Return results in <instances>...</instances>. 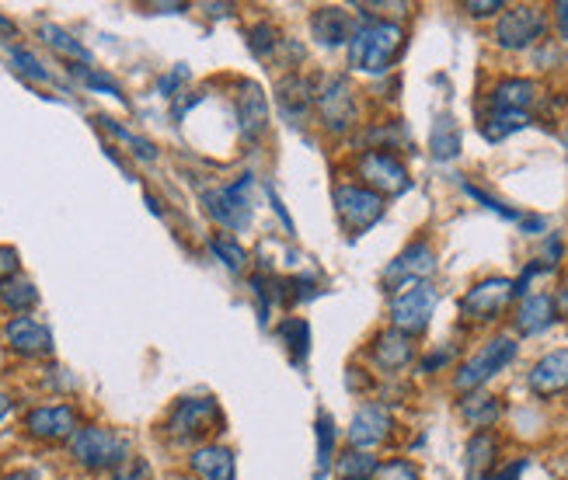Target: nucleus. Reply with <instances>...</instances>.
<instances>
[{"mask_svg": "<svg viewBox=\"0 0 568 480\" xmlns=\"http://www.w3.org/2000/svg\"><path fill=\"white\" fill-rule=\"evenodd\" d=\"M404 46V28L398 22H380V17H363L349 39V66L363 74H384L398 60Z\"/></svg>", "mask_w": 568, "mask_h": 480, "instance_id": "nucleus-1", "label": "nucleus"}, {"mask_svg": "<svg viewBox=\"0 0 568 480\" xmlns=\"http://www.w3.org/2000/svg\"><path fill=\"white\" fill-rule=\"evenodd\" d=\"M70 453L84 470H116L130 459V442L101 424H84L70 439Z\"/></svg>", "mask_w": 568, "mask_h": 480, "instance_id": "nucleus-2", "label": "nucleus"}, {"mask_svg": "<svg viewBox=\"0 0 568 480\" xmlns=\"http://www.w3.org/2000/svg\"><path fill=\"white\" fill-rule=\"evenodd\" d=\"M436 304H439V293L433 282H404V286H398L395 296H390V328L408 337L422 334L430 328Z\"/></svg>", "mask_w": 568, "mask_h": 480, "instance_id": "nucleus-3", "label": "nucleus"}, {"mask_svg": "<svg viewBox=\"0 0 568 480\" xmlns=\"http://www.w3.org/2000/svg\"><path fill=\"white\" fill-rule=\"evenodd\" d=\"M512 359H517V342H512L509 334L492 337L488 345H482V352H478L474 359H468L457 369L454 386L460 390V394H474V390H482L492 377H499Z\"/></svg>", "mask_w": 568, "mask_h": 480, "instance_id": "nucleus-4", "label": "nucleus"}, {"mask_svg": "<svg viewBox=\"0 0 568 480\" xmlns=\"http://www.w3.org/2000/svg\"><path fill=\"white\" fill-rule=\"evenodd\" d=\"M247 185H252V177L244 174L238 185L203 192V206L209 212V220L227 226V230H234V234L252 226V199H247Z\"/></svg>", "mask_w": 568, "mask_h": 480, "instance_id": "nucleus-5", "label": "nucleus"}, {"mask_svg": "<svg viewBox=\"0 0 568 480\" xmlns=\"http://www.w3.org/2000/svg\"><path fill=\"white\" fill-rule=\"evenodd\" d=\"M547 28V14L537 4H517V8H506L499 25H495V42L509 52H520L530 49Z\"/></svg>", "mask_w": 568, "mask_h": 480, "instance_id": "nucleus-6", "label": "nucleus"}, {"mask_svg": "<svg viewBox=\"0 0 568 480\" xmlns=\"http://www.w3.org/2000/svg\"><path fill=\"white\" fill-rule=\"evenodd\" d=\"M335 209H339L349 234H363L384 217V195L363 185H339L335 188Z\"/></svg>", "mask_w": 568, "mask_h": 480, "instance_id": "nucleus-7", "label": "nucleus"}, {"mask_svg": "<svg viewBox=\"0 0 568 480\" xmlns=\"http://www.w3.org/2000/svg\"><path fill=\"white\" fill-rule=\"evenodd\" d=\"M512 296H517V282L495 275V279L478 282V286H471L464 293V299H460V313L468 320H495L509 307Z\"/></svg>", "mask_w": 568, "mask_h": 480, "instance_id": "nucleus-8", "label": "nucleus"}, {"mask_svg": "<svg viewBox=\"0 0 568 480\" xmlns=\"http://www.w3.org/2000/svg\"><path fill=\"white\" fill-rule=\"evenodd\" d=\"M360 174L366 177V188L377 195H401L408 185H412L408 168L387 150H366L360 157Z\"/></svg>", "mask_w": 568, "mask_h": 480, "instance_id": "nucleus-9", "label": "nucleus"}, {"mask_svg": "<svg viewBox=\"0 0 568 480\" xmlns=\"http://www.w3.org/2000/svg\"><path fill=\"white\" fill-rule=\"evenodd\" d=\"M217 418H220L217 401H209V397H185V401L174 404V411L168 418V432L179 439V442H192V439L206 435Z\"/></svg>", "mask_w": 568, "mask_h": 480, "instance_id": "nucleus-10", "label": "nucleus"}, {"mask_svg": "<svg viewBox=\"0 0 568 480\" xmlns=\"http://www.w3.org/2000/svg\"><path fill=\"white\" fill-rule=\"evenodd\" d=\"M317 109H322L331 133H346L356 115V91H352L349 77H328L317 91Z\"/></svg>", "mask_w": 568, "mask_h": 480, "instance_id": "nucleus-11", "label": "nucleus"}, {"mask_svg": "<svg viewBox=\"0 0 568 480\" xmlns=\"http://www.w3.org/2000/svg\"><path fill=\"white\" fill-rule=\"evenodd\" d=\"M436 264L439 261H436L433 244L415 241V244H408L404 251L387 264L384 282H398V286H404V282H430V275L436 272Z\"/></svg>", "mask_w": 568, "mask_h": 480, "instance_id": "nucleus-12", "label": "nucleus"}, {"mask_svg": "<svg viewBox=\"0 0 568 480\" xmlns=\"http://www.w3.org/2000/svg\"><path fill=\"white\" fill-rule=\"evenodd\" d=\"M25 429L32 439L57 442V439H74L77 432V415L70 404H52V407H35L25 418Z\"/></svg>", "mask_w": 568, "mask_h": 480, "instance_id": "nucleus-13", "label": "nucleus"}, {"mask_svg": "<svg viewBox=\"0 0 568 480\" xmlns=\"http://www.w3.org/2000/svg\"><path fill=\"white\" fill-rule=\"evenodd\" d=\"M4 342L11 352L28 355V359H39V355H52V334L46 324L32 317H11L4 324Z\"/></svg>", "mask_w": 568, "mask_h": 480, "instance_id": "nucleus-14", "label": "nucleus"}, {"mask_svg": "<svg viewBox=\"0 0 568 480\" xmlns=\"http://www.w3.org/2000/svg\"><path fill=\"white\" fill-rule=\"evenodd\" d=\"M390 429H395V418H390L387 407L366 404V407H360L356 418H352V424H349V446H356V450L380 446V442L390 435Z\"/></svg>", "mask_w": 568, "mask_h": 480, "instance_id": "nucleus-15", "label": "nucleus"}, {"mask_svg": "<svg viewBox=\"0 0 568 480\" xmlns=\"http://www.w3.org/2000/svg\"><path fill=\"white\" fill-rule=\"evenodd\" d=\"M527 383H530V390H534L537 397L565 394V390H568V348L547 352L544 359H537L534 369H530Z\"/></svg>", "mask_w": 568, "mask_h": 480, "instance_id": "nucleus-16", "label": "nucleus"}, {"mask_svg": "<svg viewBox=\"0 0 568 480\" xmlns=\"http://www.w3.org/2000/svg\"><path fill=\"white\" fill-rule=\"evenodd\" d=\"M352 32H356V17H352L346 8H317L311 14V35L317 42H322L325 49H335V46H342L352 39Z\"/></svg>", "mask_w": 568, "mask_h": 480, "instance_id": "nucleus-17", "label": "nucleus"}, {"mask_svg": "<svg viewBox=\"0 0 568 480\" xmlns=\"http://www.w3.org/2000/svg\"><path fill=\"white\" fill-rule=\"evenodd\" d=\"M238 126L247 144H258L269 133V101L258 84H244V95L238 98Z\"/></svg>", "mask_w": 568, "mask_h": 480, "instance_id": "nucleus-18", "label": "nucleus"}, {"mask_svg": "<svg viewBox=\"0 0 568 480\" xmlns=\"http://www.w3.org/2000/svg\"><path fill=\"white\" fill-rule=\"evenodd\" d=\"M276 101H279V112L297 126V122H304L317 104V91H314V84L304 81V77H287L276 87Z\"/></svg>", "mask_w": 568, "mask_h": 480, "instance_id": "nucleus-19", "label": "nucleus"}, {"mask_svg": "<svg viewBox=\"0 0 568 480\" xmlns=\"http://www.w3.org/2000/svg\"><path fill=\"white\" fill-rule=\"evenodd\" d=\"M558 320V304H555V296H547V293H537V296H527L517 317H512V324H517L520 334H541L547 331Z\"/></svg>", "mask_w": 568, "mask_h": 480, "instance_id": "nucleus-20", "label": "nucleus"}, {"mask_svg": "<svg viewBox=\"0 0 568 480\" xmlns=\"http://www.w3.org/2000/svg\"><path fill=\"white\" fill-rule=\"evenodd\" d=\"M189 467L200 480H234L238 477V464L234 453L223 446H203L189 456Z\"/></svg>", "mask_w": 568, "mask_h": 480, "instance_id": "nucleus-21", "label": "nucleus"}, {"mask_svg": "<svg viewBox=\"0 0 568 480\" xmlns=\"http://www.w3.org/2000/svg\"><path fill=\"white\" fill-rule=\"evenodd\" d=\"M537 101V84L527 77H506L492 91V112H527Z\"/></svg>", "mask_w": 568, "mask_h": 480, "instance_id": "nucleus-22", "label": "nucleus"}, {"mask_svg": "<svg viewBox=\"0 0 568 480\" xmlns=\"http://www.w3.org/2000/svg\"><path fill=\"white\" fill-rule=\"evenodd\" d=\"M412 337L395 331V328H387L374 337V359L380 362V369H404L408 362H412Z\"/></svg>", "mask_w": 568, "mask_h": 480, "instance_id": "nucleus-23", "label": "nucleus"}, {"mask_svg": "<svg viewBox=\"0 0 568 480\" xmlns=\"http://www.w3.org/2000/svg\"><path fill=\"white\" fill-rule=\"evenodd\" d=\"M499 401H495L492 394H485V390H474V394H464V401H460V415H464L468 424H474V429H492L495 421H499Z\"/></svg>", "mask_w": 568, "mask_h": 480, "instance_id": "nucleus-24", "label": "nucleus"}, {"mask_svg": "<svg viewBox=\"0 0 568 480\" xmlns=\"http://www.w3.org/2000/svg\"><path fill=\"white\" fill-rule=\"evenodd\" d=\"M0 304H4L8 310H14V313H25V310H32L35 304H39V290H35L32 282L22 279V275L4 279L0 282Z\"/></svg>", "mask_w": 568, "mask_h": 480, "instance_id": "nucleus-25", "label": "nucleus"}, {"mask_svg": "<svg viewBox=\"0 0 568 480\" xmlns=\"http://www.w3.org/2000/svg\"><path fill=\"white\" fill-rule=\"evenodd\" d=\"M430 150L436 160H454L460 153V130L450 115H439L433 122V136H430Z\"/></svg>", "mask_w": 568, "mask_h": 480, "instance_id": "nucleus-26", "label": "nucleus"}, {"mask_svg": "<svg viewBox=\"0 0 568 480\" xmlns=\"http://www.w3.org/2000/svg\"><path fill=\"white\" fill-rule=\"evenodd\" d=\"M495 453H499V442H495L488 432H478L471 442H468V473L471 477H482L492 464H495Z\"/></svg>", "mask_w": 568, "mask_h": 480, "instance_id": "nucleus-27", "label": "nucleus"}, {"mask_svg": "<svg viewBox=\"0 0 568 480\" xmlns=\"http://www.w3.org/2000/svg\"><path fill=\"white\" fill-rule=\"evenodd\" d=\"M377 467H380L377 456H370L366 450H349L346 456H339V464H335L342 480H374Z\"/></svg>", "mask_w": 568, "mask_h": 480, "instance_id": "nucleus-28", "label": "nucleus"}, {"mask_svg": "<svg viewBox=\"0 0 568 480\" xmlns=\"http://www.w3.org/2000/svg\"><path fill=\"white\" fill-rule=\"evenodd\" d=\"M39 35L46 39V46H52L57 52H63V57H70V60H77V63H92V52H87L74 35L70 32H63L60 25H43L39 28Z\"/></svg>", "mask_w": 568, "mask_h": 480, "instance_id": "nucleus-29", "label": "nucleus"}, {"mask_svg": "<svg viewBox=\"0 0 568 480\" xmlns=\"http://www.w3.org/2000/svg\"><path fill=\"white\" fill-rule=\"evenodd\" d=\"M523 126H530V115L527 112H492L485 119L482 133H485V139H492V144H499V139L512 136V133L523 130Z\"/></svg>", "mask_w": 568, "mask_h": 480, "instance_id": "nucleus-30", "label": "nucleus"}, {"mask_svg": "<svg viewBox=\"0 0 568 480\" xmlns=\"http://www.w3.org/2000/svg\"><path fill=\"white\" fill-rule=\"evenodd\" d=\"M209 251L217 255L230 272H241L244 269V261H247V255H244V247L234 241V237H223V234H217V237H209Z\"/></svg>", "mask_w": 568, "mask_h": 480, "instance_id": "nucleus-31", "label": "nucleus"}, {"mask_svg": "<svg viewBox=\"0 0 568 480\" xmlns=\"http://www.w3.org/2000/svg\"><path fill=\"white\" fill-rule=\"evenodd\" d=\"M98 126H101V130H109V133H112L116 139H122V144H126V147H133V153H136L140 160H157V147H154V144H147V139L133 136L130 130H122L119 122H112V119L98 115Z\"/></svg>", "mask_w": 568, "mask_h": 480, "instance_id": "nucleus-32", "label": "nucleus"}, {"mask_svg": "<svg viewBox=\"0 0 568 480\" xmlns=\"http://www.w3.org/2000/svg\"><path fill=\"white\" fill-rule=\"evenodd\" d=\"M8 52H11V63L22 70L25 77H32V81H43V84H49L52 77H49V70L39 63V57H35L32 49H25V46H8Z\"/></svg>", "mask_w": 568, "mask_h": 480, "instance_id": "nucleus-33", "label": "nucleus"}, {"mask_svg": "<svg viewBox=\"0 0 568 480\" xmlns=\"http://www.w3.org/2000/svg\"><path fill=\"white\" fill-rule=\"evenodd\" d=\"M335 456V429H331V418L322 415L317 418V470H328Z\"/></svg>", "mask_w": 568, "mask_h": 480, "instance_id": "nucleus-34", "label": "nucleus"}, {"mask_svg": "<svg viewBox=\"0 0 568 480\" xmlns=\"http://www.w3.org/2000/svg\"><path fill=\"white\" fill-rule=\"evenodd\" d=\"M77 77H81L87 87H95V91H105V95H112V98H119V101H126V98H122V87H119L109 74H98V70L77 66Z\"/></svg>", "mask_w": 568, "mask_h": 480, "instance_id": "nucleus-35", "label": "nucleus"}, {"mask_svg": "<svg viewBox=\"0 0 568 480\" xmlns=\"http://www.w3.org/2000/svg\"><path fill=\"white\" fill-rule=\"evenodd\" d=\"M247 35H252V39H247V46H252V52H255V57H273V49H276V28L273 25H255L252 32H247Z\"/></svg>", "mask_w": 568, "mask_h": 480, "instance_id": "nucleus-36", "label": "nucleus"}, {"mask_svg": "<svg viewBox=\"0 0 568 480\" xmlns=\"http://www.w3.org/2000/svg\"><path fill=\"white\" fill-rule=\"evenodd\" d=\"M374 480H422L419 470L408 464V459H390V464H380Z\"/></svg>", "mask_w": 568, "mask_h": 480, "instance_id": "nucleus-37", "label": "nucleus"}, {"mask_svg": "<svg viewBox=\"0 0 568 480\" xmlns=\"http://www.w3.org/2000/svg\"><path fill=\"white\" fill-rule=\"evenodd\" d=\"M464 192L471 195V199H478V202H482L485 209H492V212H499V217H503V220H517V223L523 220V217H520V212H517V209H509V206H503L499 199H492V195H485L482 188H474V185H464Z\"/></svg>", "mask_w": 568, "mask_h": 480, "instance_id": "nucleus-38", "label": "nucleus"}, {"mask_svg": "<svg viewBox=\"0 0 568 480\" xmlns=\"http://www.w3.org/2000/svg\"><path fill=\"white\" fill-rule=\"evenodd\" d=\"M109 480H154V473H150V467L144 464V459L130 456L126 464L112 470V477H109Z\"/></svg>", "mask_w": 568, "mask_h": 480, "instance_id": "nucleus-39", "label": "nucleus"}, {"mask_svg": "<svg viewBox=\"0 0 568 480\" xmlns=\"http://www.w3.org/2000/svg\"><path fill=\"white\" fill-rule=\"evenodd\" d=\"M464 11L471 17H492L495 11H506V4H503V0H468Z\"/></svg>", "mask_w": 568, "mask_h": 480, "instance_id": "nucleus-40", "label": "nucleus"}, {"mask_svg": "<svg viewBox=\"0 0 568 480\" xmlns=\"http://www.w3.org/2000/svg\"><path fill=\"white\" fill-rule=\"evenodd\" d=\"M17 275V251L14 247H0V282Z\"/></svg>", "mask_w": 568, "mask_h": 480, "instance_id": "nucleus-41", "label": "nucleus"}, {"mask_svg": "<svg viewBox=\"0 0 568 480\" xmlns=\"http://www.w3.org/2000/svg\"><path fill=\"white\" fill-rule=\"evenodd\" d=\"M189 81V70L185 66H179V70H171V74L168 77H161V84H157V87H161V95H174V87H179V84H185Z\"/></svg>", "mask_w": 568, "mask_h": 480, "instance_id": "nucleus-42", "label": "nucleus"}, {"mask_svg": "<svg viewBox=\"0 0 568 480\" xmlns=\"http://www.w3.org/2000/svg\"><path fill=\"white\" fill-rule=\"evenodd\" d=\"M523 470H527V459H517V464H509V467H503V470L488 473V480H520Z\"/></svg>", "mask_w": 568, "mask_h": 480, "instance_id": "nucleus-43", "label": "nucleus"}, {"mask_svg": "<svg viewBox=\"0 0 568 480\" xmlns=\"http://www.w3.org/2000/svg\"><path fill=\"white\" fill-rule=\"evenodd\" d=\"M555 22H558V35L568 42V0H558L555 4Z\"/></svg>", "mask_w": 568, "mask_h": 480, "instance_id": "nucleus-44", "label": "nucleus"}, {"mask_svg": "<svg viewBox=\"0 0 568 480\" xmlns=\"http://www.w3.org/2000/svg\"><path fill=\"white\" fill-rule=\"evenodd\" d=\"M450 355H454L450 348H447V352H439V355H430V359L422 362V369H425V372H430V369H439L443 362H450Z\"/></svg>", "mask_w": 568, "mask_h": 480, "instance_id": "nucleus-45", "label": "nucleus"}, {"mask_svg": "<svg viewBox=\"0 0 568 480\" xmlns=\"http://www.w3.org/2000/svg\"><path fill=\"white\" fill-rule=\"evenodd\" d=\"M555 304H558V313H568V282L558 290V299H555Z\"/></svg>", "mask_w": 568, "mask_h": 480, "instance_id": "nucleus-46", "label": "nucleus"}, {"mask_svg": "<svg viewBox=\"0 0 568 480\" xmlns=\"http://www.w3.org/2000/svg\"><path fill=\"white\" fill-rule=\"evenodd\" d=\"M8 480H43V477L35 473V470H14V473H11Z\"/></svg>", "mask_w": 568, "mask_h": 480, "instance_id": "nucleus-47", "label": "nucleus"}, {"mask_svg": "<svg viewBox=\"0 0 568 480\" xmlns=\"http://www.w3.org/2000/svg\"><path fill=\"white\" fill-rule=\"evenodd\" d=\"M0 35H14V22H11V17H4V14H0Z\"/></svg>", "mask_w": 568, "mask_h": 480, "instance_id": "nucleus-48", "label": "nucleus"}, {"mask_svg": "<svg viewBox=\"0 0 568 480\" xmlns=\"http://www.w3.org/2000/svg\"><path fill=\"white\" fill-rule=\"evenodd\" d=\"M8 411H11V401H8V394H0V421L8 418Z\"/></svg>", "mask_w": 568, "mask_h": 480, "instance_id": "nucleus-49", "label": "nucleus"}, {"mask_svg": "<svg viewBox=\"0 0 568 480\" xmlns=\"http://www.w3.org/2000/svg\"><path fill=\"white\" fill-rule=\"evenodd\" d=\"M565 157H568V130H565Z\"/></svg>", "mask_w": 568, "mask_h": 480, "instance_id": "nucleus-50", "label": "nucleus"}]
</instances>
